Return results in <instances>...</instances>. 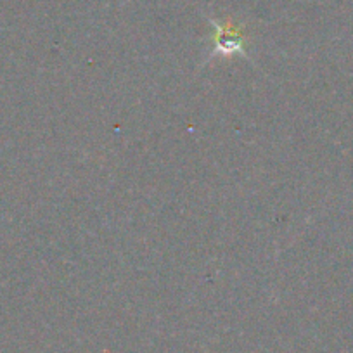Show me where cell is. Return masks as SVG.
I'll use <instances>...</instances> for the list:
<instances>
[{
	"mask_svg": "<svg viewBox=\"0 0 353 353\" xmlns=\"http://www.w3.org/2000/svg\"><path fill=\"white\" fill-rule=\"evenodd\" d=\"M212 25L215 33H213V49L210 59L232 56L246 57V39L243 35V30L237 28L230 19L227 23L212 19Z\"/></svg>",
	"mask_w": 353,
	"mask_h": 353,
	"instance_id": "cell-1",
	"label": "cell"
}]
</instances>
